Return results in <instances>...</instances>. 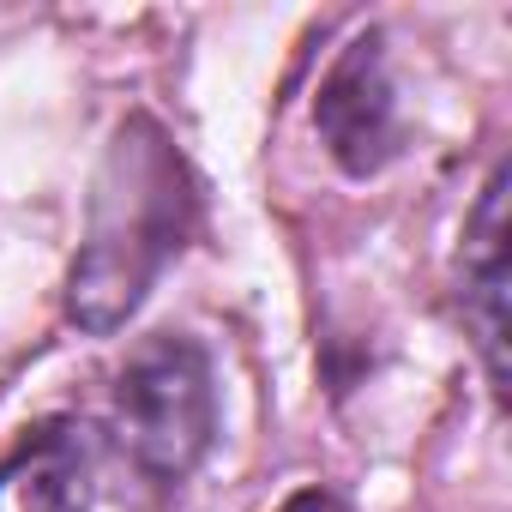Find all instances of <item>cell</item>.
Here are the masks:
<instances>
[{
    "instance_id": "1",
    "label": "cell",
    "mask_w": 512,
    "mask_h": 512,
    "mask_svg": "<svg viewBox=\"0 0 512 512\" xmlns=\"http://www.w3.org/2000/svg\"><path fill=\"white\" fill-rule=\"evenodd\" d=\"M193 229V181L175 139L151 115H127L109 139L91 193V229L67 278V314L79 332H115L145 302L157 272Z\"/></svg>"
},
{
    "instance_id": "2",
    "label": "cell",
    "mask_w": 512,
    "mask_h": 512,
    "mask_svg": "<svg viewBox=\"0 0 512 512\" xmlns=\"http://www.w3.org/2000/svg\"><path fill=\"white\" fill-rule=\"evenodd\" d=\"M109 422H115L127 464L145 482L169 488V482L193 476L217 434V386H211L205 350L175 332L145 338L115 374Z\"/></svg>"
},
{
    "instance_id": "3",
    "label": "cell",
    "mask_w": 512,
    "mask_h": 512,
    "mask_svg": "<svg viewBox=\"0 0 512 512\" xmlns=\"http://www.w3.org/2000/svg\"><path fill=\"white\" fill-rule=\"evenodd\" d=\"M314 127L332 151V163L344 175H380L398 151H404V115H398V85H392V67H386V43L368 31L356 37L326 85H320V103H314Z\"/></svg>"
},
{
    "instance_id": "4",
    "label": "cell",
    "mask_w": 512,
    "mask_h": 512,
    "mask_svg": "<svg viewBox=\"0 0 512 512\" xmlns=\"http://www.w3.org/2000/svg\"><path fill=\"white\" fill-rule=\"evenodd\" d=\"M506 163H494V175L482 181V199L464 223V278H458V302H464V326L476 338L482 374L494 386V398H506V296H512V253H506Z\"/></svg>"
},
{
    "instance_id": "5",
    "label": "cell",
    "mask_w": 512,
    "mask_h": 512,
    "mask_svg": "<svg viewBox=\"0 0 512 512\" xmlns=\"http://www.w3.org/2000/svg\"><path fill=\"white\" fill-rule=\"evenodd\" d=\"M0 512H91V440L79 422H37L0 458Z\"/></svg>"
},
{
    "instance_id": "6",
    "label": "cell",
    "mask_w": 512,
    "mask_h": 512,
    "mask_svg": "<svg viewBox=\"0 0 512 512\" xmlns=\"http://www.w3.org/2000/svg\"><path fill=\"white\" fill-rule=\"evenodd\" d=\"M278 512H350V506H344L332 488H302V494H290Z\"/></svg>"
}]
</instances>
